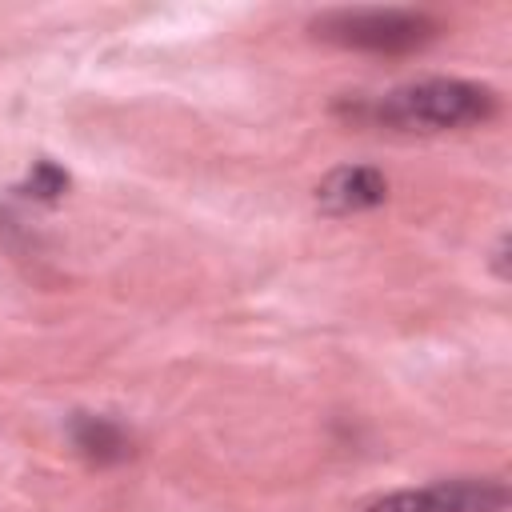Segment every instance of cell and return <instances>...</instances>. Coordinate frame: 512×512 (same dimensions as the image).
I'll return each mask as SVG.
<instances>
[{
    "mask_svg": "<svg viewBox=\"0 0 512 512\" xmlns=\"http://www.w3.org/2000/svg\"><path fill=\"white\" fill-rule=\"evenodd\" d=\"M496 112V96L468 80H416L388 92L376 116L404 132H448L480 124Z\"/></svg>",
    "mask_w": 512,
    "mask_h": 512,
    "instance_id": "6da1fadb",
    "label": "cell"
},
{
    "mask_svg": "<svg viewBox=\"0 0 512 512\" xmlns=\"http://www.w3.org/2000/svg\"><path fill=\"white\" fill-rule=\"evenodd\" d=\"M312 32L360 52H412L436 36V20L412 8H340L312 20Z\"/></svg>",
    "mask_w": 512,
    "mask_h": 512,
    "instance_id": "7a4b0ae2",
    "label": "cell"
},
{
    "mask_svg": "<svg viewBox=\"0 0 512 512\" xmlns=\"http://www.w3.org/2000/svg\"><path fill=\"white\" fill-rule=\"evenodd\" d=\"M508 488L500 480H436L428 488H404L392 496L372 500L364 512H504Z\"/></svg>",
    "mask_w": 512,
    "mask_h": 512,
    "instance_id": "3957f363",
    "label": "cell"
},
{
    "mask_svg": "<svg viewBox=\"0 0 512 512\" xmlns=\"http://www.w3.org/2000/svg\"><path fill=\"white\" fill-rule=\"evenodd\" d=\"M388 200V180L380 168L368 164H344L332 168L320 184H316V208L328 216H352V212H368L376 204Z\"/></svg>",
    "mask_w": 512,
    "mask_h": 512,
    "instance_id": "277c9868",
    "label": "cell"
},
{
    "mask_svg": "<svg viewBox=\"0 0 512 512\" xmlns=\"http://www.w3.org/2000/svg\"><path fill=\"white\" fill-rule=\"evenodd\" d=\"M72 440H76V448H80L88 460H96V464H116V460H124V456L132 452L120 424H112V420H104V416H88V412H80V416L72 420Z\"/></svg>",
    "mask_w": 512,
    "mask_h": 512,
    "instance_id": "5b68a950",
    "label": "cell"
},
{
    "mask_svg": "<svg viewBox=\"0 0 512 512\" xmlns=\"http://www.w3.org/2000/svg\"><path fill=\"white\" fill-rule=\"evenodd\" d=\"M68 188V172L64 168H56L52 160H40V164H32V172H28V180H24V196H36V200H56L60 192Z\"/></svg>",
    "mask_w": 512,
    "mask_h": 512,
    "instance_id": "8992f818",
    "label": "cell"
}]
</instances>
